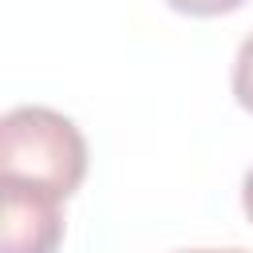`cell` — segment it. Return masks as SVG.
<instances>
[{
  "label": "cell",
  "instance_id": "cell-1",
  "mask_svg": "<svg viewBox=\"0 0 253 253\" xmlns=\"http://www.w3.org/2000/svg\"><path fill=\"white\" fill-rule=\"evenodd\" d=\"M87 178V138L83 130L40 103L12 107L0 119V182L40 190L51 198H71Z\"/></svg>",
  "mask_w": 253,
  "mask_h": 253
},
{
  "label": "cell",
  "instance_id": "cell-2",
  "mask_svg": "<svg viewBox=\"0 0 253 253\" xmlns=\"http://www.w3.org/2000/svg\"><path fill=\"white\" fill-rule=\"evenodd\" d=\"M4 221H0V253H55L63 241V213L59 198L24 190V186H4Z\"/></svg>",
  "mask_w": 253,
  "mask_h": 253
},
{
  "label": "cell",
  "instance_id": "cell-3",
  "mask_svg": "<svg viewBox=\"0 0 253 253\" xmlns=\"http://www.w3.org/2000/svg\"><path fill=\"white\" fill-rule=\"evenodd\" d=\"M229 87H233V99H237V107L253 115V32H249V36L241 40V47H237V59H233V79H229Z\"/></svg>",
  "mask_w": 253,
  "mask_h": 253
},
{
  "label": "cell",
  "instance_id": "cell-4",
  "mask_svg": "<svg viewBox=\"0 0 253 253\" xmlns=\"http://www.w3.org/2000/svg\"><path fill=\"white\" fill-rule=\"evenodd\" d=\"M162 4L174 8V12H182V16H229L245 0H162Z\"/></svg>",
  "mask_w": 253,
  "mask_h": 253
},
{
  "label": "cell",
  "instance_id": "cell-5",
  "mask_svg": "<svg viewBox=\"0 0 253 253\" xmlns=\"http://www.w3.org/2000/svg\"><path fill=\"white\" fill-rule=\"evenodd\" d=\"M241 210H245V217L253 221V166H249L245 178H241Z\"/></svg>",
  "mask_w": 253,
  "mask_h": 253
},
{
  "label": "cell",
  "instance_id": "cell-6",
  "mask_svg": "<svg viewBox=\"0 0 253 253\" xmlns=\"http://www.w3.org/2000/svg\"><path fill=\"white\" fill-rule=\"evenodd\" d=\"M178 253H249V249H178Z\"/></svg>",
  "mask_w": 253,
  "mask_h": 253
}]
</instances>
